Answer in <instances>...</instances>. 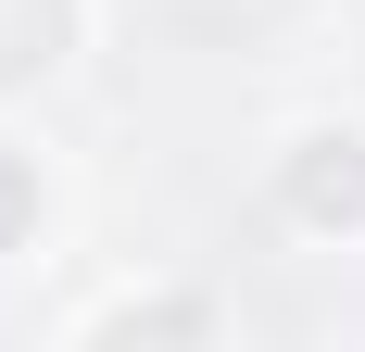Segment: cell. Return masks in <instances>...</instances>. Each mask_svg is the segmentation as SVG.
Masks as SVG:
<instances>
[{
    "label": "cell",
    "instance_id": "1",
    "mask_svg": "<svg viewBox=\"0 0 365 352\" xmlns=\"http://www.w3.org/2000/svg\"><path fill=\"white\" fill-rule=\"evenodd\" d=\"M290 202L315 214V227L365 214V139H302V164H290Z\"/></svg>",
    "mask_w": 365,
    "mask_h": 352
},
{
    "label": "cell",
    "instance_id": "2",
    "mask_svg": "<svg viewBox=\"0 0 365 352\" xmlns=\"http://www.w3.org/2000/svg\"><path fill=\"white\" fill-rule=\"evenodd\" d=\"M63 26H76V0H0V88L51 63V51H63Z\"/></svg>",
    "mask_w": 365,
    "mask_h": 352
},
{
    "label": "cell",
    "instance_id": "3",
    "mask_svg": "<svg viewBox=\"0 0 365 352\" xmlns=\"http://www.w3.org/2000/svg\"><path fill=\"white\" fill-rule=\"evenodd\" d=\"M26 214H38V176L13 164V151H0V239H13V227H26Z\"/></svg>",
    "mask_w": 365,
    "mask_h": 352
}]
</instances>
